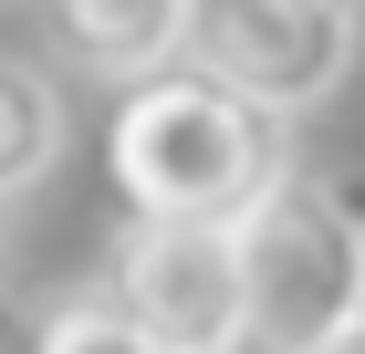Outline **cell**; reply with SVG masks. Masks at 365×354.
Here are the masks:
<instances>
[{"instance_id": "cell-1", "label": "cell", "mask_w": 365, "mask_h": 354, "mask_svg": "<svg viewBox=\"0 0 365 354\" xmlns=\"http://www.w3.org/2000/svg\"><path fill=\"white\" fill-rule=\"evenodd\" d=\"M105 167H115L125 219H240L292 167V146H282L272 105H251L198 53H178V63H157V73H136L115 94Z\"/></svg>"}, {"instance_id": "cell-2", "label": "cell", "mask_w": 365, "mask_h": 354, "mask_svg": "<svg viewBox=\"0 0 365 354\" xmlns=\"http://www.w3.org/2000/svg\"><path fill=\"white\" fill-rule=\"evenodd\" d=\"M344 323H365V209L282 167L240 209V354H324Z\"/></svg>"}, {"instance_id": "cell-3", "label": "cell", "mask_w": 365, "mask_h": 354, "mask_svg": "<svg viewBox=\"0 0 365 354\" xmlns=\"http://www.w3.org/2000/svg\"><path fill=\"white\" fill-rule=\"evenodd\" d=\"M105 302L168 354H240V219H125Z\"/></svg>"}, {"instance_id": "cell-4", "label": "cell", "mask_w": 365, "mask_h": 354, "mask_svg": "<svg viewBox=\"0 0 365 354\" xmlns=\"http://www.w3.org/2000/svg\"><path fill=\"white\" fill-rule=\"evenodd\" d=\"M188 53L230 73L251 105L313 115L355 73V0H198Z\"/></svg>"}, {"instance_id": "cell-5", "label": "cell", "mask_w": 365, "mask_h": 354, "mask_svg": "<svg viewBox=\"0 0 365 354\" xmlns=\"http://www.w3.org/2000/svg\"><path fill=\"white\" fill-rule=\"evenodd\" d=\"M188 31H198V0H53V42L105 83H136L157 63H178Z\"/></svg>"}, {"instance_id": "cell-6", "label": "cell", "mask_w": 365, "mask_h": 354, "mask_svg": "<svg viewBox=\"0 0 365 354\" xmlns=\"http://www.w3.org/2000/svg\"><path fill=\"white\" fill-rule=\"evenodd\" d=\"M63 157V83L42 63L0 53V198H21L31 177H53Z\"/></svg>"}, {"instance_id": "cell-7", "label": "cell", "mask_w": 365, "mask_h": 354, "mask_svg": "<svg viewBox=\"0 0 365 354\" xmlns=\"http://www.w3.org/2000/svg\"><path fill=\"white\" fill-rule=\"evenodd\" d=\"M31 354H168V344H157L146 323H125L105 292H73V302H53V313H42Z\"/></svg>"}, {"instance_id": "cell-8", "label": "cell", "mask_w": 365, "mask_h": 354, "mask_svg": "<svg viewBox=\"0 0 365 354\" xmlns=\"http://www.w3.org/2000/svg\"><path fill=\"white\" fill-rule=\"evenodd\" d=\"M324 354H365V323H344V333H334V344H324Z\"/></svg>"}]
</instances>
